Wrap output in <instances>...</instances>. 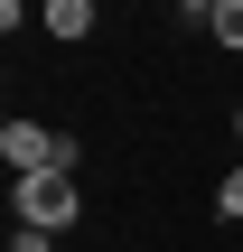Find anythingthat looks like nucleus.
<instances>
[{
    "label": "nucleus",
    "instance_id": "nucleus-1",
    "mask_svg": "<svg viewBox=\"0 0 243 252\" xmlns=\"http://www.w3.org/2000/svg\"><path fill=\"white\" fill-rule=\"evenodd\" d=\"M75 131H47V122H0V159H9V178H47V168H75Z\"/></svg>",
    "mask_w": 243,
    "mask_h": 252
},
{
    "label": "nucleus",
    "instance_id": "nucleus-4",
    "mask_svg": "<svg viewBox=\"0 0 243 252\" xmlns=\"http://www.w3.org/2000/svg\"><path fill=\"white\" fill-rule=\"evenodd\" d=\"M206 37H215V47H225V56H243V0H225V9H215V19H206Z\"/></svg>",
    "mask_w": 243,
    "mask_h": 252
},
{
    "label": "nucleus",
    "instance_id": "nucleus-7",
    "mask_svg": "<svg viewBox=\"0 0 243 252\" xmlns=\"http://www.w3.org/2000/svg\"><path fill=\"white\" fill-rule=\"evenodd\" d=\"M178 9H187V19H215V9H225V0H178Z\"/></svg>",
    "mask_w": 243,
    "mask_h": 252
},
{
    "label": "nucleus",
    "instance_id": "nucleus-6",
    "mask_svg": "<svg viewBox=\"0 0 243 252\" xmlns=\"http://www.w3.org/2000/svg\"><path fill=\"white\" fill-rule=\"evenodd\" d=\"M9 252H56V234L47 224H9Z\"/></svg>",
    "mask_w": 243,
    "mask_h": 252
},
{
    "label": "nucleus",
    "instance_id": "nucleus-3",
    "mask_svg": "<svg viewBox=\"0 0 243 252\" xmlns=\"http://www.w3.org/2000/svg\"><path fill=\"white\" fill-rule=\"evenodd\" d=\"M94 9H103V0H37V28H47L56 47H84V37H94Z\"/></svg>",
    "mask_w": 243,
    "mask_h": 252
},
{
    "label": "nucleus",
    "instance_id": "nucleus-2",
    "mask_svg": "<svg viewBox=\"0 0 243 252\" xmlns=\"http://www.w3.org/2000/svg\"><path fill=\"white\" fill-rule=\"evenodd\" d=\"M75 206H84V187H75V168H47V178H9V224H75Z\"/></svg>",
    "mask_w": 243,
    "mask_h": 252
},
{
    "label": "nucleus",
    "instance_id": "nucleus-8",
    "mask_svg": "<svg viewBox=\"0 0 243 252\" xmlns=\"http://www.w3.org/2000/svg\"><path fill=\"white\" fill-rule=\"evenodd\" d=\"M234 140H243V103H234Z\"/></svg>",
    "mask_w": 243,
    "mask_h": 252
},
{
    "label": "nucleus",
    "instance_id": "nucleus-5",
    "mask_svg": "<svg viewBox=\"0 0 243 252\" xmlns=\"http://www.w3.org/2000/svg\"><path fill=\"white\" fill-rule=\"evenodd\" d=\"M215 215H225V224H243V168H225V178H215Z\"/></svg>",
    "mask_w": 243,
    "mask_h": 252
}]
</instances>
